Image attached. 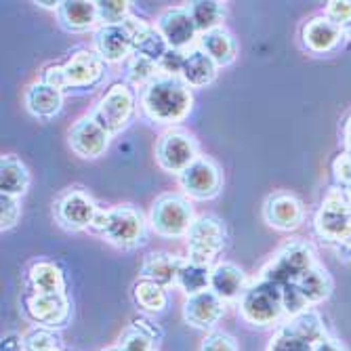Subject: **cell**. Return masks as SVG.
I'll list each match as a JSON object with an SVG mask.
<instances>
[{
    "label": "cell",
    "instance_id": "9a60e30c",
    "mask_svg": "<svg viewBox=\"0 0 351 351\" xmlns=\"http://www.w3.org/2000/svg\"><path fill=\"white\" fill-rule=\"evenodd\" d=\"M112 135L90 114L78 118L68 131L70 149L82 160H97L110 147Z\"/></svg>",
    "mask_w": 351,
    "mask_h": 351
},
{
    "label": "cell",
    "instance_id": "d590c367",
    "mask_svg": "<svg viewBox=\"0 0 351 351\" xmlns=\"http://www.w3.org/2000/svg\"><path fill=\"white\" fill-rule=\"evenodd\" d=\"M99 25H118L131 17L129 0H99L97 3Z\"/></svg>",
    "mask_w": 351,
    "mask_h": 351
},
{
    "label": "cell",
    "instance_id": "74e56055",
    "mask_svg": "<svg viewBox=\"0 0 351 351\" xmlns=\"http://www.w3.org/2000/svg\"><path fill=\"white\" fill-rule=\"evenodd\" d=\"M25 351H53L59 349V335L51 328L36 326L25 337Z\"/></svg>",
    "mask_w": 351,
    "mask_h": 351
},
{
    "label": "cell",
    "instance_id": "ee69618b",
    "mask_svg": "<svg viewBox=\"0 0 351 351\" xmlns=\"http://www.w3.org/2000/svg\"><path fill=\"white\" fill-rule=\"evenodd\" d=\"M0 351H25V339L17 332H9L0 341Z\"/></svg>",
    "mask_w": 351,
    "mask_h": 351
},
{
    "label": "cell",
    "instance_id": "e575fe53",
    "mask_svg": "<svg viewBox=\"0 0 351 351\" xmlns=\"http://www.w3.org/2000/svg\"><path fill=\"white\" fill-rule=\"evenodd\" d=\"M267 351H313V345L303 337L295 335L291 328L280 324L267 345Z\"/></svg>",
    "mask_w": 351,
    "mask_h": 351
},
{
    "label": "cell",
    "instance_id": "4dcf8cb0",
    "mask_svg": "<svg viewBox=\"0 0 351 351\" xmlns=\"http://www.w3.org/2000/svg\"><path fill=\"white\" fill-rule=\"evenodd\" d=\"M160 76V68H158V63L139 55V53H133L129 59L124 61V82L133 86L135 90H143L154 78Z\"/></svg>",
    "mask_w": 351,
    "mask_h": 351
},
{
    "label": "cell",
    "instance_id": "52a82bcc",
    "mask_svg": "<svg viewBox=\"0 0 351 351\" xmlns=\"http://www.w3.org/2000/svg\"><path fill=\"white\" fill-rule=\"evenodd\" d=\"M137 90L129 86L124 80L112 84L104 97L93 108L90 116L97 120L104 129L114 137L129 126L137 114Z\"/></svg>",
    "mask_w": 351,
    "mask_h": 351
},
{
    "label": "cell",
    "instance_id": "681fc988",
    "mask_svg": "<svg viewBox=\"0 0 351 351\" xmlns=\"http://www.w3.org/2000/svg\"><path fill=\"white\" fill-rule=\"evenodd\" d=\"M343 34H345V38H351V23L343 29Z\"/></svg>",
    "mask_w": 351,
    "mask_h": 351
},
{
    "label": "cell",
    "instance_id": "44dd1931",
    "mask_svg": "<svg viewBox=\"0 0 351 351\" xmlns=\"http://www.w3.org/2000/svg\"><path fill=\"white\" fill-rule=\"evenodd\" d=\"M248 289L246 274L232 261H219L210 269V291L226 303L240 301Z\"/></svg>",
    "mask_w": 351,
    "mask_h": 351
},
{
    "label": "cell",
    "instance_id": "30bf717a",
    "mask_svg": "<svg viewBox=\"0 0 351 351\" xmlns=\"http://www.w3.org/2000/svg\"><path fill=\"white\" fill-rule=\"evenodd\" d=\"M156 162L165 173L181 175L189 165H194L200 158V145L198 139L183 131V129H169L156 141Z\"/></svg>",
    "mask_w": 351,
    "mask_h": 351
},
{
    "label": "cell",
    "instance_id": "ba28073f",
    "mask_svg": "<svg viewBox=\"0 0 351 351\" xmlns=\"http://www.w3.org/2000/svg\"><path fill=\"white\" fill-rule=\"evenodd\" d=\"M351 230V202L343 187H330L313 217V232L324 244H337Z\"/></svg>",
    "mask_w": 351,
    "mask_h": 351
},
{
    "label": "cell",
    "instance_id": "ffe728a7",
    "mask_svg": "<svg viewBox=\"0 0 351 351\" xmlns=\"http://www.w3.org/2000/svg\"><path fill=\"white\" fill-rule=\"evenodd\" d=\"M66 274L63 269L49 259H38L29 263L25 269V293L51 295V293H66Z\"/></svg>",
    "mask_w": 351,
    "mask_h": 351
},
{
    "label": "cell",
    "instance_id": "5b68a950",
    "mask_svg": "<svg viewBox=\"0 0 351 351\" xmlns=\"http://www.w3.org/2000/svg\"><path fill=\"white\" fill-rule=\"evenodd\" d=\"M315 263L317 259L311 244L303 240H289L271 254L259 278L269 280L278 286H289L295 284L303 274H307Z\"/></svg>",
    "mask_w": 351,
    "mask_h": 351
},
{
    "label": "cell",
    "instance_id": "e0dca14e",
    "mask_svg": "<svg viewBox=\"0 0 351 351\" xmlns=\"http://www.w3.org/2000/svg\"><path fill=\"white\" fill-rule=\"evenodd\" d=\"M93 51L106 63H124L133 55V32L129 21L118 25H99L93 32Z\"/></svg>",
    "mask_w": 351,
    "mask_h": 351
},
{
    "label": "cell",
    "instance_id": "b9f144b4",
    "mask_svg": "<svg viewBox=\"0 0 351 351\" xmlns=\"http://www.w3.org/2000/svg\"><path fill=\"white\" fill-rule=\"evenodd\" d=\"M332 177L337 187H349L351 185V154L349 152H341L339 156H335V160L330 165Z\"/></svg>",
    "mask_w": 351,
    "mask_h": 351
},
{
    "label": "cell",
    "instance_id": "f6af8a7d",
    "mask_svg": "<svg viewBox=\"0 0 351 351\" xmlns=\"http://www.w3.org/2000/svg\"><path fill=\"white\" fill-rule=\"evenodd\" d=\"M330 248L337 252V257H339L341 261L351 263V230H349L337 244H332Z\"/></svg>",
    "mask_w": 351,
    "mask_h": 351
},
{
    "label": "cell",
    "instance_id": "8992f818",
    "mask_svg": "<svg viewBox=\"0 0 351 351\" xmlns=\"http://www.w3.org/2000/svg\"><path fill=\"white\" fill-rule=\"evenodd\" d=\"M194 219V206L185 194H162L154 200L147 223L154 234L175 240L187 236Z\"/></svg>",
    "mask_w": 351,
    "mask_h": 351
},
{
    "label": "cell",
    "instance_id": "ab89813d",
    "mask_svg": "<svg viewBox=\"0 0 351 351\" xmlns=\"http://www.w3.org/2000/svg\"><path fill=\"white\" fill-rule=\"evenodd\" d=\"M328 21L345 29L351 23V0H330L322 13Z\"/></svg>",
    "mask_w": 351,
    "mask_h": 351
},
{
    "label": "cell",
    "instance_id": "ac0fdd59",
    "mask_svg": "<svg viewBox=\"0 0 351 351\" xmlns=\"http://www.w3.org/2000/svg\"><path fill=\"white\" fill-rule=\"evenodd\" d=\"M345 38L343 29L328 21L324 15H315L307 19L301 27V45L311 55H328Z\"/></svg>",
    "mask_w": 351,
    "mask_h": 351
},
{
    "label": "cell",
    "instance_id": "7c38bea8",
    "mask_svg": "<svg viewBox=\"0 0 351 351\" xmlns=\"http://www.w3.org/2000/svg\"><path fill=\"white\" fill-rule=\"evenodd\" d=\"M99 210V204L93 200L88 191L80 187H70L53 204L55 221L68 232H82L88 230L90 223Z\"/></svg>",
    "mask_w": 351,
    "mask_h": 351
},
{
    "label": "cell",
    "instance_id": "4316f807",
    "mask_svg": "<svg viewBox=\"0 0 351 351\" xmlns=\"http://www.w3.org/2000/svg\"><path fill=\"white\" fill-rule=\"evenodd\" d=\"M198 47L217 63L219 68L232 66L238 57V43L226 25L210 29V32H206V34H200Z\"/></svg>",
    "mask_w": 351,
    "mask_h": 351
},
{
    "label": "cell",
    "instance_id": "d6986e66",
    "mask_svg": "<svg viewBox=\"0 0 351 351\" xmlns=\"http://www.w3.org/2000/svg\"><path fill=\"white\" fill-rule=\"evenodd\" d=\"M226 301H221L213 291L187 297L183 303V320L198 330H213L226 313Z\"/></svg>",
    "mask_w": 351,
    "mask_h": 351
},
{
    "label": "cell",
    "instance_id": "8d00e7d4",
    "mask_svg": "<svg viewBox=\"0 0 351 351\" xmlns=\"http://www.w3.org/2000/svg\"><path fill=\"white\" fill-rule=\"evenodd\" d=\"M124 351H156V345L158 341L147 335L145 330H141L139 326L131 324L126 328L120 337V343H118Z\"/></svg>",
    "mask_w": 351,
    "mask_h": 351
},
{
    "label": "cell",
    "instance_id": "9c48e42d",
    "mask_svg": "<svg viewBox=\"0 0 351 351\" xmlns=\"http://www.w3.org/2000/svg\"><path fill=\"white\" fill-rule=\"evenodd\" d=\"M101 238L118 248L131 250L147 240V221L133 204H118L108 208V223Z\"/></svg>",
    "mask_w": 351,
    "mask_h": 351
},
{
    "label": "cell",
    "instance_id": "4fadbf2b",
    "mask_svg": "<svg viewBox=\"0 0 351 351\" xmlns=\"http://www.w3.org/2000/svg\"><path fill=\"white\" fill-rule=\"evenodd\" d=\"M179 187L189 200H213L223 189L221 167L208 156H200L194 165H189L179 177Z\"/></svg>",
    "mask_w": 351,
    "mask_h": 351
},
{
    "label": "cell",
    "instance_id": "6da1fadb",
    "mask_svg": "<svg viewBox=\"0 0 351 351\" xmlns=\"http://www.w3.org/2000/svg\"><path fill=\"white\" fill-rule=\"evenodd\" d=\"M108 76V63L93 49H78L63 63L45 66L40 78L45 84L61 90L63 95H86L93 93Z\"/></svg>",
    "mask_w": 351,
    "mask_h": 351
},
{
    "label": "cell",
    "instance_id": "bcb514c9",
    "mask_svg": "<svg viewBox=\"0 0 351 351\" xmlns=\"http://www.w3.org/2000/svg\"><path fill=\"white\" fill-rule=\"evenodd\" d=\"M133 324H135V326H139L141 330H145L147 335H152V337H154L156 341H160V339L165 337L162 328L158 326V324H154V322L149 320V317H145V315H139V317H135V320H133Z\"/></svg>",
    "mask_w": 351,
    "mask_h": 351
},
{
    "label": "cell",
    "instance_id": "f5cc1de1",
    "mask_svg": "<svg viewBox=\"0 0 351 351\" xmlns=\"http://www.w3.org/2000/svg\"><path fill=\"white\" fill-rule=\"evenodd\" d=\"M53 351H66V349H61V347H59V349H53Z\"/></svg>",
    "mask_w": 351,
    "mask_h": 351
},
{
    "label": "cell",
    "instance_id": "1f68e13d",
    "mask_svg": "<svg viewBox=\"0 0 351 351\" xmlns=\"http://www.w3.org/2000/svg\"><path fill=\"white\" fill-rule=\"evenodd\" d=\"M187 11L200 34L221 27L223 19H226V5L219 3V0H196V3L187 5Z\"/></svg>",
    "mask_w": 351,
    "mask_h": 351
},
{
    "label": "cell",
    "instance_id": "3957f363",
    "mask_svg": "<svg viewBox=\"0 0 351 351\" xmlns=\"http://www.w3.org/2000/svg\"><path fill=\"white\" fill-rule=\"evenodd\" d=\"M240 303V315L244 317V322L252 326H274L282 324L286 317L284 309V295L282 286L269 282V280H257L248 284V289L244 291Z\"/></svg>",
    "mask_w": 351,
    "mask_h": 351
},
{
    "label": "cell",
    "instance_id": "d6a6232c",
    "mask_svg": "<svg viewBox=\"0 0 351 351\" xmlns=\"http://www.w3.org/2000/svg\"><path fill=\"white\" fill-rule=\"evenodd\" d=\"M286 328H291L295 335L303 337L305 341H309L311 345H315L317 341H322L326 337V328H324V320L322 315L315 309H305L293 317H289L286 322H282Z\"/></svg>",
    "mask_w": 351,
    "mask_h": 351
},
{
    "label": "cell",
    "instance_id": "7bdbcfd3",
    "mask_svg": "<svg viewBox=\"0 0 351 351\" xmlns=\"http://www.w3.org/2000/svg\"><path fill=\"white\" fill-rule=\"evenodd\" d=\"M185 53H187V51L169 49L167 55H165L160 61H158V68H160V74H165V76H181L183 61H185Z\"/></svg>",
    "mask_w": 351,
    "mask_h": 351
},
{
    "label": "cell",
    "instance_id": "7dc6e473",
    "mask_svg": "<svg viewBox=\"0 0 351 351\" xmlns=\"http://www.w3.org/2000/svg\"><path fill=\"white\" fill-rule=\"evenodd\" d=\"M313 351H347V347H345L339 339L324 337L322 341H317V343L313 345Z\"/></svg>",
    "mask_w": 351,
    "mask_h": 351
},
{
    "label": "cell",
    "instance_id": "f1b7e54d",
    "mask_svg": "<svg viewBox=\"0 0 351 351\" xmlns=\"http://www.w3.org/2000/svg\"><path fill=\"white\" fill-rule=\"evenodd\" d=\"M29 187V171L17 156L7 154L0 158V194L23 196Z\"/></svg>",
    "mask_w": 351,
    "mask_h": 351
},
{
    "label": "cell",
    "instance_id": "f907efd6",
    "mask_svg": "<svg viewBox=\"0 0 351 351\" xmlns=\"http://www.w3.org/2000/svg\"><path fill=\"white\" fill-rule=\"evenodd\" d=\"M101 351H124L120 345H114V347H108V349H101Z\"/></svg>",
    "mask_w": 351,
    "mask_h": 351
},
{
    "label": "cell",
    "instance_id": "8fae6325",
    "mask_svg": "<svg viewBox=\"0 0 351 351\" xmlns=\"http://www.w3.org/2000/svg\"><path fill=\"white\" fill-rule=\"evenodd\" d=\"M21 309L29 322L51 330L68 326L72 317V301L68 299V293H51V295L23 293Z\"/></svg>",
    "mask_w": 351,
    "mask_h": 351
},
{
    "label": "cell",
    "instance_id": "484cf974",
    "mask_svg": "<svg viewBox=\"0 0 351 351\" xmlns=\"http://www.w3.org/2000/svg\"><path fill=\"white\" fill-rule=\"evenodd\" d=\"M126 21H129L131 32H133V53H139V55H143L156 63L167 55L169 45L160 36V32L156 29L154 23H147V21L133 17V15Z\"/></svg>",
    "mask_w": 351,
    "mask_h": 351
},
{
    "label": "cell",
    "instance_id": "816d5d0a",
    "mask_svg": "<svg viewBox=\"0 0 351 351\" xmlns=\"http://www.w3.org/2000/svg\"><path fill=\"white\" fill-rule=\"evenodd\" d=\"M345 194H347V198H349V202H351V185L345 187Z\"/></svg>",
    "mask_w": 351,
    "mask_h": 351
},
{
    "label": "cell",
    "instance_id": "60d3db41",
    "mask_svg": "<svg viewBox=\"0 0 351 351\" xmlns=\"http://www.w3.org/2000/svg\"><path fill=\"white\" fill-rule=\"evenodd\" d=\"M200 351H238V343L232 335L221 332V330H213L204 337Z\"/></svg>",
    "mask_w": 351,
    "mask_h": 351
},
{
    "label": "cell",
    "instance_id": "603a6c76",
    "mask_svg": "<svg viewBox=\"0 0 351 351\" xmlns=\"http://www.w3.org/2000/svg\"><path fill=\"white\" fill-rule=\"evenodd\" d=\"M59 25L70 32V34H84L90 32L95 25H99L97 17V3H88V0H63L57 9Z\"/></svg>",
    "mask_w": 351,
    "mask_h": 351
},
{
    "label": "cell",
    "instance_id": "f35d334b",
    "mask_svg": "<svg viewBox=\"0 0 351 351\" xmlns=\"http://www.w3.org/2000/svg\"><path fill=\"white\" fill-rule=\"evenodd\" d=\"M21 217V204L19 198L0 194V230L9 232L17 226V221Z\"/></svg>",
    "mask_w": 351,
    "mask_h": 351
},
{
    "label": "cell",
    "instance_id": "cb8c5ba5",
    "mask_svg": "<svg viewBox=\"0 0 351 351\" xmlns=\"http://www.w3.org/2000/svg\"><path fill=\"white\" fill-rule=\"evenodd\" d=\"M63 97H66V95L61 90L45 84L43 80H36L27 86L23 95V104H25V110L34 118L51 120L63 110Z\"/></svg>",
    "mask_w": 351,
    "mask_h": 351
},
{
    "label": "cell",
    "instance_id": "277c9868",
    "mask_svg": "<svg viewBox=\"0 0 351 351\" xmlns=\"http://www.w3.org/2000/svg\"><path fill=\"white\" fill-rule=\"evenodd\" d=\"M187 261L215 267L219 254L226 250L228 244V230L223 219L217 215H198L187 232Z\"/></svg>",
    "mask_w": 351,
    "mask_h": 351
},
{
    "label": "cell",
    "instance_id": "f546056e",
    "mask_svg": "<svg viewBox=\"0 0 351 351\" xmlns=\"http://www.w3.org/2000/svg\"><path fill=\"white\" fill-rule=\"evenodd\" d=\"M133 301L145 313H162L169 305V293L165 286L139 278L133 284Z\"/></svg>",
    "mask_w": 351,
    "mask_h": 351
},
{
    "label": "cell",
    "instance_id": "836d02e7",
    "mask_svg": "<svg viewBox=\"0 0 351 351\" xmlns=\"http://www.w3.org/2000/svg\"><path fill=\"white\" fill-rule=\"evenodd\" d=\"M210 269L213 267H204V265H196L185 259L179 278H177V286L187 295L194 297L200 295L204 291H210Z\"/></svg>",
    "mask_w": 351,
    "mask_h": 351
},
{
    "label": "cell",
    "instance_id": "c3c4849f",
    "mask_svg": "<svg viewBox=\"0 0 351 351\" xmlns=\"http://www.w3.org/2000/svg\"><path fill=\"white\" fill-rule=\"evenodd\" d=\"M343 141H345V152L351 154V114L347 116V120L343 124Z\"/></svg>",
    "mask_w": 351,
    "mask_h": 351
},
{
    "label": "cell",
    "instance_id": "7a4b0ae2",
    "mask_svg": "<svg viewBox=\"0 0 351 351\" xmlns=\"http://www.w3.org/2000/svg\"><path fill=\"white\" fill-rule=\"evenodd\" d=\"M139 106L152 122L175 129L194 108V93L179 76L160 74L139 93Z\"/></svg>",
    "mask_w": 351,
    "mask_h": 351
},
{
    "label": "cell",
    "instance_id": "d4e9b609",
    "mask_svg": "<svg viewBox=\"0 0 351 351\" xmlns=\"http://www.w3.org/2000/svg\"><path fill=\"white\" fill-rule=\"evenodd\" d=\"M217 74H219V66L198 45L185 53L183 70H181L179 78L189 88H204V86L213 84L217 80Z\"/></svg>",
    "mask_w": 351,
    "mask_h": 351
},
{
    "label": "cell",
    "instance_id": "5bb4252c",
    "mask_svg": "<svg viewBox=\"0 0 351 351\" xmlns=\"http://www.w3.org/2000/svg\"><path fill=\"white\" fill-rule=\"evenodd\" d=\"M156 29L167 40L169 49L175 51H189L198 45L200 32L191 19L187 7H169L154 21Z\"/></svg>",
    "mask_w": 351,
    "mask_h": 351
},
{
    "label": "cell",
    "instance_id": "2e32d148",
    "mask_svg": "<svg viewBox=\"0 0 351 351\" xmlns=\"http://www.w3.org/2000/svg\"><path fill=\"white\" fill-rule=\"evenodd\" d=\"M263 221L271 230L295 232L305 221V206L301 198L291 194V191H271L263 202Z\"/></svg>",
    "mask_w": 351,
    "mask_h": 351
},
{
    "label": "cell",
    "instance_id": "83f0119b",
    "mask_svg": "<svg viewBox=\"0 0 351 351\" xmlns=\"http://www.w3.org/2000/svg\"><path fill=\"white\" fill-rule=\"evenodd\" d=\"M297 291L301 293V297L307 301L309 307L317 305V303H324L330 295H332V278L328 274V269L320 263H315L307 274H303L297 282Z\"/></svg>",
    "mask_w": 351,
    "mask_h": 351
},
{
    "label": "cell",
    "instance_id": "7402d4cb",
    "mask_svg": "<svg viewBox=\"0 0 351 351\" xmlns=\"http://www.w3.org/2000/svg\"><path fill=\"white\" fill-rule=\"evenodd\" d=\"M183 263H185L183 257L167 252V250L147 252L139 267V278L152 280L156 284L165 286V289H169V286H177V278H179Z\"/></svg>",
    "mask_w": 351,
    "mask_h": 351
}]
</instances>
